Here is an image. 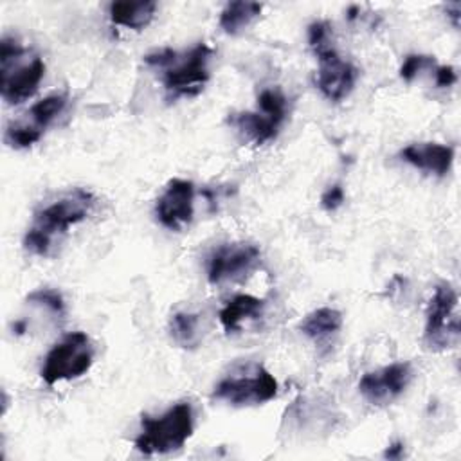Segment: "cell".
I'll return each mask as SVG.
<instances>
[{"label": "cell", "mask_w": 461, "mask_h": 461, "mask_svg": "<svg viewBox=\"0 0 461 461\" xmlns=\"http://www.w3.org/2000/svg\"><path fill=\"white\" fill-rule=\"evenodd\" d=\"M94 203L95 198L90 191L76 187L38 209L23 238L25 250L34 256H47L56 240L90 214Z\"/></svg>", "instance_id": "6da1fadb"}, {"label": "cell", "mask_w": 461, "mask_h": 461, "mask_svg": "<svg viewBox=\"0 0 461 461\" xmlns=\"http://www.w3.org/2000/svg\"><path fill=\"white\" fill-rule=\"evenodd\" d=\"M212 49L207 43H196L189 50L178 52L162 49L151 52L144 61L160 72V83L169 101L198 95L211 77L209 59Z\"/></svg>", "instance_id": "7a4b0ae2"}, {"label": "cell", "mask_w": 461, "mask_h": 461, "mask_svg": "<svg viewBox=\"0 0 461 461\" xmlns=\"http://www.w3.org/2000/svg\"><path fill=\"white\" fill-rule=\"evenodd\" d=\"M45 76V63L40 56L27 58V49L14 38L0 41V92L7 104H20L38 90Z\"/></svg>", "instance_id": "3957f363"}, {"label": "cell", "mask_w": 461, "mask_h": 461, "mask_svg": "<svg viewBox=\"0 0 461 461\" xmlns=\"http://www.w3.org/2000/svg\"><path fill=\"white\" fill-rule=\"evenodd\" d=\"M193 429V407L187 402H180L160 416H142L135 448L148 456L175 452L185 445Z\"/></svg>", "instance_id": "277c9868"}, {"label": "cell", "mask_w": 461, "mask_h": 461, "mask_svg": "<svg viewBox=\"0 0 461 461\" xmlns=\"http://www.w3.org/2000/svg\"><path fill=\"white\" fill-rule=\"evenodd\" d=\"M277 394V380L259 364H250L223 376L212 396L234 407L261 405Z\"/></svg>", "instance_id": "5b68a950"}, {"label": "cell", "mask_w": 461, "mask_h": 461, "mask_svg": "<svg viewBox=\"0 0 461 461\" xmlns=\"http://www.w3.org/2000/svg\"><path fill=\"white\" fill-rule=\"evenodd\" d=\"M286 113V95L279 88H267L258 95L256 110L234 113L230 122L247 140L261 146L277 137Z\"/></svg>", "instance_id": "8992f818"}, {"label": "cell", "mask_w": 461, "mask_h": 461, "mask_svg": "<svg viewBox=\"0 0 461 461\" xmlns=\"http://www.w3.org/2000/svg\"><path fill=\"white\" fill-rule=\"evenodd\" d=\"M94 362V346L85 331L67 333L47 353L41 378L45 384L54 385L61 380H74L85 375Z\"/></svg>", "instance_id": "52a82bcc"}, {"label": "cell", "mask_w": 461, "mask_h": 461, "mask_svg": "<svg viewBox=\"0 0 461 461\" xmlns=\"http://www.w3.org/2000/svg\"><path fill=\"white\" fill-rule=\"evenodd\" d=\"M457 292L450 283H439L429 303L423 342L432 351H443L459 340Z\"/></svg>", "instance_id": "ba28073f"}, {"label": "cell", "mask_w": 461, "mask_h": 461, "mask_svg": "<svg viewBox=\"0 0 461 461\" xmlns=\"http://www.w3.org/2000/svg\"><path fill=\"white\" fill-rule=\"evenodd\" d=\"M67 101H68L67 94L56 92L34 103L23 113V117L11 121L7 124L4 133L5 144L16 149H22L38 142L45 133V130L52 124V121L65 110Z\"/></svg>", "instance_id": "9c48e42d"}, {"label": "cell", "mask_w": 461, "mask_h": 461, "mask_svg": "<svg viewBox=\"0 0 461 461\" xmlns=\"http://www.w3.org/2000/svg\"><path fill=\"white\" fill-rule=\"evenodd\" d=\"M319 59V68L315 76V85L321 90V94L330 101H342L351 94L355 88L358 68L344 59L331 45L313 50Z\"/></svg>", "instance_id": "30bf717a"}, {"label": "cell", "mask_w": 461, "mask_h": 461, "mask_svg": "<svg viewBox=\"0 0 461 461\" xmlns=\"http://www.w3.org/2000/svg\"><path fill=\"white\" fill-rule=\"evenodd\" d=\"M259 256V249L252 243H223L209 256L207 279L212 285L240 279L256 267Z\"/></svg>", "instance_id": "8fae6325"}, {"label": "cell", "mask_w": 461, "mask_h": 461, "mask_svg": "<svg viewBox=\"0 0 461 461\" xmlns=\"http://www.w3.org/2000/svg\"><path fill=\"white\" fill-rule=\"evenodd\" d=\"M411 380L412 366L409 362H394L366 373L358 382V391L369 403L387 405L407 389Z\"/></svg>", "instance_id": "7c38bea8"}, {"label": "cell", "mask_w": 461, "mask_h": 461, "mask_svg": "<svg viewBox=\"0 0 461 461\" xmlns=\"http://www.w3.org/2000/svg\"><path fill=\"white\" fill-rule=\"evenodd\" d=\"M155 214L162 227L180 230L194 214V184L185 178H171L155 203Z\"/></svg>", "instance_id": "4fadbf2b"}, {"label": "cell", "mask_w": 461, "mask_h": 461, "mask_svg": "<svg viewBox=\"0 0 461 461\" xmlns=\"http://www.w3.org/2000/svg\"><path fill=\"white\" fill-rule=\"evenodd\" d=\"M402 160L436 176H445L454 162V148L439 142H412L400 151Z\"/></svg>", "instance_id": "5bb4252c"}, {"label": "cell", "mask_w": 461, "mask_h": 461, "mask_svg": "<svg viewBox=\"0 0 461 461\" xmlns=\"http://www.w3.org/2000/svg\"><path fill=\"white\" fill-rule=\"evenodd\" d=\"M340 328H342V313L330 306L313 310L299 324V330L310 340H313L317 348H330L331 340L337 337Z\"/></svg>", "instance_id": "9a60e30c"}, {"label": "cell", "mask_w": 461, "mask_h": 461, "mask_svg": "<svg viewBox=\"0 0 461 461\" xmlns=\"http://www.w3.org/2000/svg\"><path fill=\"white\" fill-rule=\"evenodd\" d=\"M157 2L140 0V2H112L108 14L112 23L122 25L126 29L142 31L148 27L155 16Z\"/></svg>", "instance_id": "2e32d148"}, {"label": "cell", "mask_w": 461, "mask_h": 461, "mask_svg": "<svg viewBox=\"0 0 461 461\" xmlns=\"http://www.w3.org/2000/svg\"><path fill=\"white\" fill-rule=\"evenodd\" d=\"M265 301L258 299L254 295L249 294H240L236 297H232L220 312V322L225 328L227 333H232L236 330H240L243 321L249 319H258L263 312Z\"/></svg>", "instance_id": "e0dca14e"}, {"label": "cell", "mask_w": 461, "mask_h": 461, "mask_svg": "<svg viewBox=\"0 0 461 461\" xmlns=\"http://www.w3.org/2000/svg\"><path fill=\"white\" fill-rule=\"evenodd\" d=\"M261 9L263 5L258 2H245V0L229 2L220 13V27L227 34H238L245 27H249L252 20L259 16Z\"/></svg>", "instance_id": "ac0fdd59"}, {"label": "cell", "mask_w": 461, "mask_h": 461, "mask_svg": "<svg viewBox=\"0 0 461 461\" xmlns=\"http://www.w3.org/2000/svg\"><path fill=\"white\" fill-rule=\"evenodd\" d=\"M169 335L184 349H194L200 342V317L189 312H176L169 319Z\"/></svg>", "instance_id": "d6986e66"}, {"label": "cell", "mask_w": 461, "mask_h": 461, "mask_svg": "<svg viewBox=\"0 0 461 461\" xmlns=\"http://www.w3.org/2000/svg\"><path fill=\"white\" fill-rule=\"evenodd\" d=\"M27 303L38 304V306L49 310L50 313H54L58 317L65 313V301H63L61 294L52 290V288H40V290L31 292L27 295Z\"/></svg>", "instance_id": "ffe728a7"}, {"label": "cell", "mask_w": 461, "mask_h": 461, "mask_svg": "<svg viewBox=\"0 0 461 461\" xmlns=\"http://www.w3.org/2000/svg\"><path fill=\"white\" fill-rule=\"evenodd\" d=\"M429 67H436V61L432 56L409 54L400 67V77L405 81H412L423 68H429Z\"/></svg>", "instance_id": "44dd1931"}, {"label": "cell", "mask_w": 461, "mask_h": 461, "mask_svg": "<svg viewBox=\"0 0 461 461\" xmlns=\"http://www.w3.org/2000/svg\"><path fill=\"white\" fill-rule=\"evenodd\" d=\"M308 43L312 50L331 45V25L328 22H313L308 27Z\"/></svg>", "instance_id": "7402d4cb"}, {"label": "cell", "mask_w": 461, "mask_h": 461, "mask_svg": "<svg viewBox=\"0 0 461 461\" xmlns=\"http://www.w3.org/2000/svg\"><path fill=\"white\" fill-rule=\"evenodd\" d=\"M342 203H344V189H342V185H339V184L330 185V187L322 193V196H321V205H322V209H326V211H335V209H339Z\"/></svg>", "instance_id": "603a6c76"}, {"label": "cell", "mask_w": 461, "mask_h": 461, "mask_svg": "<svg viewBox=\"0 0 461 461\" xmlns=\"http://www.w3.org/2000/svg\"><path fill=\"white\" fill-rule=\"evenodd\" d=\"M434 77H436V85L439 88H445V86H452L457 79L456 76V70L454 67L450 65H441V67H436L434 68Z\"/></svg>", "instance_id": "cb8c5ba5"}, {"label": "cell", "mask_w": 461, "mask_h": 461, "mask_svg": "<svg viewBox=\"0 0 461 461\" xmlns=\"http://www.w3.org/2000/svg\"><path fill=\"white\" fill-rule=\"evenodd\" d=\"M403 456V443L402 441H396L393 443L391 447H387V450L384 452V457H389V459H398Z\"/></svg>", "instance_id": "d4e9b609"}, {"label": "cell", "mask_w": 461, "mask_h": 461, "mask_svg": "<svg viewBox=\"0 0 461 461\" xmlns=\"http://www.w3.org/2000/svg\"><path fill=\"white\" fill-rule=\"evenodd\" d=\"M447 13H448V16L452 18L454 27H459V13H461V5L456 2V4H452V5H448V7H447Z\"/></svg>", "instance_id": "484cf974"}]
</instances>
